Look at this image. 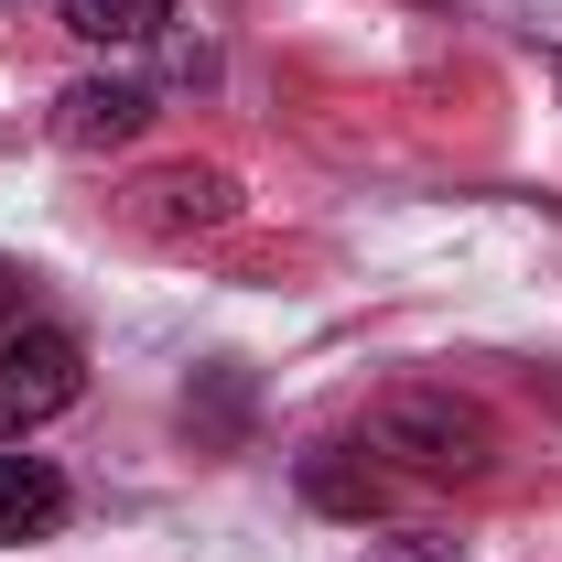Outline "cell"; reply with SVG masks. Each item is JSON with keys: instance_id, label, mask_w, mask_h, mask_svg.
<instances>
[{"instance_id": "cell-1", "label": "cell", "mask_w": 562, "mask_h": 562, "mask_svg": "<svg viewBox=\"0 0 562 562\" xmlns=\"http://www.w3.org/2000/svg\"><path fill=\"white\" fill-rule=\"evenodd\" d=\"M368 454H390V476H422V487H476L497 465V412L476 390L401 379L368 401Z\"/></svg>"}, {"instance_id": "cell-2", "label": "cell", "mask_w": 562, "mask_h": 562, "mask_svg": "<svg viewBox=\"0 0 562 562\" xmlns=\"http://www.w3.org/2000/svg\"><path fill=\"white\" fill-rule=\"evenodd\" d=\"M76 390H87V347H76L66 325L0 336V443H22V432H44L55 412H76Z\"/></svg>"}, {"instance_id": "cell-3", "label": "cell", "mask_w": 562, "mask_h": 562, "mask_svg": "<svg viewBox=\"0 0 562 562\" xmlns=\"http://www.w3.org/2000/svg\"><path fill=\"white\" fill-rule=\"evenodd\" d=\"M249 206L238 195V173L227 162H162V173H140L131 184V238H151V249H184V238H216L227 216Z\"/></svg>"}, {"instance_id": "cell-4", "label": "cell", "mask_w": 562, "mask_h": 562, "mask_svg": "<svg viewBox=\"0 0 562 562\" xmlns=\"http://www.w3.org/2000/svg\"><path fill=\"white\" fill-rule=\"evenodd\" d=\"M140 120H151V87H131V76H76L55 98V140L66 151H120V140H140Z\"/></svg>"}, {"instance_id": "cell-5", "label": "cell", "mask_w": 562, "mask_h": 562, "mask_svg": "<svg viewBox=\"0 0 562 562\" xmlns=\"http://www.w3.org/2000/svg\"><path fill=\"white\" fill-rule=\"evenodd\" d=\"M66 476L44 465V454H22V443H0V552L11 541H44V530H66Z\"/></svg>"}, {"instance_id": "cell-6", "label": "cell", "mask_w": 562, "mask_h": 562, "mask_svg": "<svg viewBox=\"0 0 562 562\" xmlns=\"http://www.w3.org/2000/svg\"><path fill=\"white\" fill-rule=\"evenodd\" d=\"M303 497L336 508V519H368V508H390V465H368V443H314L303 454Z\"/></svg>"}, {"instance_id": "cell-7", "label": "cell", "mask_w": 562, "mask_h": 562, "mask_svg": "<svg viewBox=\"0 0 562 562\" xmlns=\"http://www.w3.org/2000/svg\"><path fill=\"white\" fill-rule=\"evenodd\" d=\"M55 11H66L76 44H151L173 22V0H55Z\"/></svg>"}, {"instance_id": "cell-8", "label": "cell", "mask_w": 562, "mask_h": 562, "mask_svg": "<svg viewBox=\"0 0 562 562\" xmlns=\"http://www.w3.org/2000/svg\"><path fill=\"white\" fill-rule=\"evenodd\" d=\"M368 562H465V552H454L443 530H401V541H379Z\"/></svg>"}, {"instance_id": "cell-9", "label": "cell", "mask_w": 562, "mask_h": 562, "mask_svg": "<svg viewBox=\"0 0 562 562\" xmlns=\"http://www.w3.org/2000/svg\"><path fill=\"white\" fill-rule=\"evenodd\" d=\"M22 325H44L33 314V271H0V336H22Z\"/></svg>"}]
</instances>
